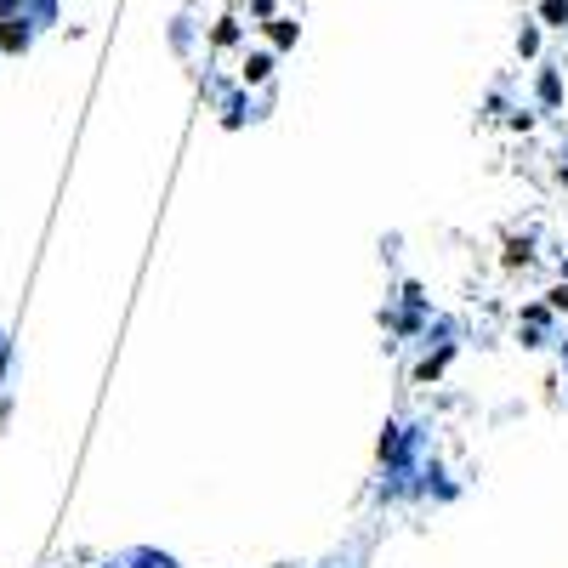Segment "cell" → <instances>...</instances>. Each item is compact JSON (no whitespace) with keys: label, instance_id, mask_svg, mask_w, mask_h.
<instances>
[{"label":"cell","instance_id":"1","mask_svg":"<svg viewBox=\"0 0 568 568\" xmlns=\"http://www.w3.org/2000/svg\"><path fill=\"white\" fill-rule=\"evenodd\" d=\"M267 69H273L267 57H250V63H245V80H267Z\"/></svg>","mask_w":568,"mask_h":568},{"label":"cell","instance_id":"3","mask_svg":"<svg viewBox=\"0 0 568 568\" xmlns=\"http://www.w3.org/2000/svg\"><path fill=\"white\" fill-rule=\"evenodd\" d=\"M551 307H557V313H568V284H557V290H551Z\"/></svg>","mask_w":568,"mask_h":568},{"label":"cell","instance_id":"2","mask_svg":"<svg viewBox=\"0 0 568 568\" xmlns=\"http://www.w3.org/2000/svg\"><path fill=\"white\" fill-rule=\"evenodd\" d=\"M568 18V0H546V23H563Z\"/></svg>","mask_w":568,"mask_h":568}]
</instances>
